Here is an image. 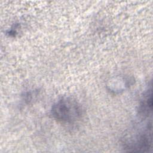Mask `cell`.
I'll return each instance as SVG.
<instances>
[{
  "instance_id": "2",
  "label": "cell",
  "mask_w": 153,
  "mask_h": 153,
  "mask_svg": "<svg viewBox=\"0 0 153 153\" xmlns=\"http://www.w3.org/2000/svg\"><path fill=\"white\" fill-rule=\"evenodd\" d=\"M124 149L128 152H146L152 143L151 121L143 127L136 129L134 133L127 134L123 139Z\"/></svg>"
},
{
  "instance_id": "1",
  "label": "cell",
  "mask_w": 153,
  "mask_h": 153,
  "mask_svg": "<svg viewBox=\"0 0 153 153\" xmlns=\"http://www.w3.org/2000/svg\"><path fill=\"white\" fill-rule=\"evenodd\" d=\"M51 114L58 122L72 124L78 122L83 115L81 105L74 99L65 97L56 101L51 107Z\"/></svg>"
},
{
  "instance_id": "3",
  "label": "cell",
  "mask_w": 153,
  "mask_h": 153,
  "mask_svg": "<svg viewBox=\"0 0 153 153\" xmlns=\"http://www.w3.org/2000/svg\"><path fill=\"white\" fill-rule=\"evenodd\" d=\"M152 109V89L150 87L145 93L143 99H142L139 106V114L144 119L149 118L151 115Z\"/></svg>"
}]
</instances>
